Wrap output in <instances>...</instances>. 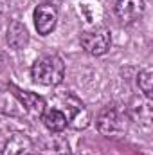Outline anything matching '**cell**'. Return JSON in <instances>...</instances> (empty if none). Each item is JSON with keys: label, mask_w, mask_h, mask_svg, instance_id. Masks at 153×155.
I'll return each mask as SVG.
<instances>
[{"label": "cell", "mask_w": 153, "mask_h": 155, "mask_svg": "<svg viewBox=\"0 0 153 155\" xmlns=\"http://www.w3.org/2000/svg\"><path fill=\"white\" fill-rule=\"evenodd\" d=\"M34 27L38 31V35L47 36L54 31L56 24H58V9L52 4H41L34 9Z\"/></svg>", "instance_id": "4"}, {"label": "cell", "mask_w": 153, "mask_h": 155, "mask_svg": "<svg viewBox=\"0 0 153 155\" xmlns=\"http://www.w3.org/2000/svg\"><path fill=\"white\" fill-rule=\"evenodd\" d=\"M9 90L27 112H31L34 116H41L45 112V99L41 96L34 94V92H29V90H22L16 85H9Z\"/></svg>", "instance_id": "6"}, {"label": "cell", "mask_w": 153, "mask_h": 155, "mask_svg": "<svg viewBox=\"0 0 153 155\" xmlns=\"http://www.w3.org/2000/svg\"><path fill=\"white\" fill-rule=\"evenodd\" d=\"M54 155H72V152H70L69 144L60 139V141L54 143Z\"/></svg>", "instance_id": "12"}, {"label": "cell", "mask_w": 153, "mask_h": 155, "mask_svg": "<svg viewBox=\"0 0 153 155\" xmlns=\"http://www.w3.org/2000/svg\"><path fill=\"white\" fill-rule=\"evenodd\" d=\"M31 76L34 83L43 87H56L65 78V63L56 54H45L33 63Z\"/></svg>", "instance_id": "1"}, {"label": "cell", "mask_w": 153, "mask_h": 155, "mask_svg": "<svg viewBox=\"0 0 153 155\" xmlns=\"http://www.w3.org/2000/svg\"><path fill=\"white\" fill-rule=\"evenodd\" d=\"M128 121L130 117L126 108H122L121 105H108L97 114L96 126L105 137H121L128 130Z\"/></svg>", "instance_id": "2"}, {"label": "cell", "mask_w": 153, "mask_h": 155, "mask_svg": "<svg viewBox=\"0 0 153 155\" xmlns=\"http://www.w3.org/2000/svg\"><path fill=\"white\" fill-rule=\"evenodd\" d=\"M128 117L135 119L137 123L144 124L146 128L150 126L151 123V99H146V103H139V105H133L128 112Z\"/></svg>", "instance_id": "10"}, {"label": "cell", "mask_w": 153, "mask_h": 155, "mask_svg": "<svg viewBox=\"0 0 153 155\" xmlns=\"http://www.w3.org/2000/svg\"><path fill=\"white\" fill-rule=\"evenodd\" d=\"M33 152V141L24 132H15L9 135L5 144L2 146L0 155H29Z\"/></svg>", "instance_id": "7"}, {"label": "cell", "mask_w": 153, "mask_h": 155, "mask_svg": "<svg viewBox=\"0 0 153 155\" xmlns=\"http://www.w3.org/2000/svg\"><path fill=\"white\" fill-rule=\"evenodd\" d=\"M7 43L11 49H25L29 43V33L25 29V25L18 20H13L7 27Z\"/></svg>", "instance_id": "8"}, {"label": "cell", "mask_w": 153, "mask_h": 155, "mask_svg": "<svg viewBox=\"0 0 153 155\" xmlns=\"http://www.w3.org/2000/svg\"><path fill=\"white\" fill-rule=\"evenodd\" d=\"M146 2L144 0H117L115 2V15L122 24H133L144 15Z\"/></svg>", "instance_id": "5"}, {"label": "cell", "mask_w": 153, "mask_h": 155, "mask_svg": "<svg viewBox=\"0 0 153 155\" xmlns=\"http://www.w3.org/2000/svg\"><path fill=\"white\" fill-rule=\"evenodd\" d=\"M4 69V54H2V51H0V71Z\"/></svg>", "instance_id": "14"}, {"label": "cell", "mask_w": 153, "mask_h": 155, "mask_svg": "<svg viewBox=\"0 0 153 155\" xmlns=\"http://www.w3.org/2000/svg\"><path fill=\"white\" fill-rule=\"evenodd\" d=\"M9 5H11V0H0V18L5 16V13L9 11Z\"/></svg>", "instance_id": "13"}, {"label": "cell", "mask_w": 153, "mask_h": 155, "mask_svg": "<svg viewBox=\"0 0 153 155\" xmlns=\"http://www.w3.org/2000/svg\"><path fill=\"white\" fill-rule=\"evenodd\" d=\"M81 47L88 52V54H92V56H101V54H105L108 49H110V45H112V33H110V29H106V27H94V29H88V31H85L83 35H81Z\"/></svg>", "instance_id": "3"}, {"label": "cell", "mask_w": 153, "mask_h": 155, "mask_svg": "<svg viewBox=\"0 0 153 155\" xmlns=\"http://www.w3.org/2000/svg\"><path fill=\"white\" fill-rule=\"evenodd\" d=\"M137 83H139V88L144 94V97L151 99V96H153V69L151 67H148V69H144V71L139 72Z\"/></svg>", "instance_id": "11"}, {"label": "cell", "mask_w": 153, "mask_h": 155, "mask_svg": "<svg viewBox=\"0 0 153 155\" xmlns=\"http://www.w3.org/2000/svg\"><path fill=\"white\" fill-rule=\"evenodd\" d=\"M41 121H43V124H45L47 130L56 132V134L63 132L67 128V124H69L67 114L63 110H60V108H49V110H45L41 114Z\"/></svg>", "instance_id": "9"}]
</instances>
